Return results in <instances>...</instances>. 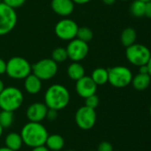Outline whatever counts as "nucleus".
I'll list each match as a JSON object with an SVG mask.
<instances>
[{
  "label": "nucleus",
  "mask_w": 151,
  "mask_h": 151,
  "mask_svg": "<svg viewBox=\"0 0 151 151\" xmlns=\"http://www.w3.org/2000/svg\"><path fill=\"white\" fill-rule=\"evenodd\" d=\"M58 72V64L52 58H44L32 65V73L42 81L53 79Z\"/></svg>",
  "instance_id": "obj_7"
},
{
  "label": "nucleus",
  "mask_w": 151,
  "mask_h": 151,
  "mask_svg": "<svg viewBox=\"0 0 151 151\" xmlns=\"http://www.w3.org/2000/svg\"><path fill=\"white\" fill-rule=\"evenodd\" d=\"M125 56L127 60L136 66H141L143 65H147L151 52L150 49L143 44L134 43L125 50Z\"/></svg>",
  "instance_id": "obj_6"
},
{
  "label": "nucleus",
  "mask_w": 151,
  "mask_h": 151,
  "mask_svg": "<svg viewBox=\"0 0 151 151\" xmlns=\"http://www.w3.org/2000/svg\"><path fill=\"white\" fill-rule=\"evenodd\" d=\"M78 26L73 19H62L54 27V32L58 38L63 41H71L77 37Z\"/></svg>",
  "instance_id": "obj_10"
},
{
  "label": "nucleus",
  "mask_w": 151,
  "mask_h": 151,
  "mask_svg": "<svg viewBox=\"0 0 151 151\" xmlns=\"http://www.w3.org/2000/svg\"><path fill=\"white\" fill-rule=\"evenodd\" d=\"M97 120V114L94 109L89 108L85 105L77 109L75 114V122L77 126L82 130L92 129Z\"/></svg>",
  "instance_id": "obj_9"
},
{
  "label": "nucleus",
  "mask_w": 151,
  "mask_h": 151,
  "mask_svg": "<svg viewBox=\"0 0 151 151\" xmlns=\"http://www.w3.org/2000/svg\"><path fill=\"white\" fill-rule=\"evenodd\" d=\"M17 24V13L4 3H0V35L9 34Z\"/></svg>",
  "instance_id": "obj_8"
},
{
  "label": "nucleus",
  "mask_w": 151,
  "mask_h": 151,
  "mask_svg": "<svg viewBox=\"0 0 151 151\" xmlns=\"http://www.w3.org/2000/svg\"><path fill=\"white\" fill-rule=\"evenodd\" d=\"M97 87L98 86L93 81L91 76L85 75L83 78L76 81V92L80 97L84 99L96 94Z\"/></svg>",
  "instance_id": "obj_12"
},
{
  "label": "nucleus",
  "mask_w": 151,
  "mask_h": 151,
  "mask_svg": "<svg viewBox=\"0 0 151 151\" xmlns=\"http://www.w3.org/2000/svg\"><path fill=\"white\" fill-rule=\"evenodd\" d=\"M116 1H117V0H102V2H103L105 4H107V5H111V4H115Z\"/></svg>",
  "instance_id": "obj_35"
},
{
  "label": "nucleus",
  "mask_w": 151,
  "mask_h": 151,
  "mask_svg": "<svg viewBox=\"0 0 151 151\" xmlns=\"http://www.w3.org/2000/svg\"><path fill=\"white\" fill-rule=\"evenodd\" d=\"M139 73H149V69H148V66L147 65H141L139 66Z\"/></svg>",
  "instance_id": "obj_32"
},
{
  "label": "nucleus",
  "mask_w": 151,
  "mask_h": 151,
  "mask_svg": "<svg viewBox=\"0 0 151 151\" xmlns=\"http://www.w3.org/2000/svg\"><path fill=\"white\" fill-rule=\"evenodd\" d=\"M141 1H142V2H144V3H148V2H150L151 0H141Z\"/></svg>",
  "instance_id": "obj_40"
},
{
  "label": "nucleus",
  "mask_w": 151,
  "mask_h": 151,
  "mask_svg": "<svg viewBox=\"0 0 151 151\" xmlns=\"http://www.w3.org/2000/svg\"><path fill=\"white\" fill-rule=\"evenodd\" d=\"M145 6H146V3L141 0H134L130 7L131 14L137 18L143 17L145 15Z\"/></svg>",
  "instance_id": "obj_22"
},
{
  "label": "nucleus",
  "mask_w": 151,
  "mask_h": 151,
  "mask_svg": "<svg viewBox=\"0 0 151 151\" xmlns=\"http://www.w3.org/2000/svg\"><path fill=\"white\" fill-rule=\"evenodd\" d=\"M70 101V94L68 88L61 84L50 86L44 93V104L48 109L57 111L65 109Z\"/></svg>",
  "instance_id": "obj_2"
},
{
  "label": "nucleus",
  "mask_w": 151,
  "mask_h": 151,
  "mask_svg": "<svg viewBox=\"0 0 151 151\" xmlns=\"http://www.w3.org/2000/svg\"><path fill=\"white\" fill-rule=\"evenodd\" d=\"M150 116H151V105H150Z\"/></svg>",
  "instance_id": "obj_41"
},
{
  "label": "nucleus",
  "mask_w": 151,
  "mask_h": 151,
  "mask_svg": "<svg viewBox=\"0 0 151 151\" xmlns=\"http://www.w3.org/2000/svg\"><path fill=\"white\" fill-rule=\"evenodd\" d=\"M48 108L44 103L36 102L30 104L26 111V117L30 122L41 123L46 118Z\"/></svg>",
  "instance_id": "obj_13"
},
{
  "label": "nucleus",
  "mask_w": 151,
  "mask_h": 151,
  "mask_svg": "<svg viewBox=\"0 0 151 151\" xmlns=\"http://www.w3.org/2000/svg\"><path fill=\"white\" fill-rule=\"evenodd\" d=\"M88 151H95V150H88Z\"/></svg>",
  "instance_id": "obj_44"
},
{
  "label": "nucleus",
  "mask_w": 151,
  "mask_h": 151,
  "mask_svg": "<svg viewBox=\"0 0 151 151\" xmlns=\"http://www.w3.org/2000/svg\"><path fill=\"white\" fill-rule=\"evenodd\" d=\"M23 144L29 148L44 145L49 135L45 127L39 122L28 121L25 124L20 133Z\"/></svg>",
  "instance_id": "obj_1"
},
{
  "label": "nucleus",
  "mask_w": 151,
  "mask_h": 151,
  "mask_svg": "<svg viewBox=\"0 0 151 151\" xmlns=\"http://www.w3.org/2000/svg\"><path fill=\"white\" fill-rule=\"evenodd\" d=\"M0 3H1V0H0Z\"/></svg>",
  "instance_id": "obj_45"
},
{
  "label": "nucleus",
  "mask_w": 151,
  "mask_h": 151,
  "mask_svg": "<svg viewBox=\"0 0 151 151\" xmlns=\"http://www.w3.org/2000/svg\"><path fill=\"white\" fill-rule=\"evenodd\" d=\"M5 87H4V82H3V81H1L0 80V94H1V92L4 90V88Z\"/></svg>",
  "instance_id": "obj_37"
},
{
  "label": "nucleus",
  "mask_w": 151,
  "mask_h": 151,
  "mask_svg": "<svg viewBox=\"0 0 151 151\" xmlns=\"http://www.w3.org/2000/svg\"><path fill=\"white\" fill-rule=\"evenodd\" d=\"M91 78L93 79V81L95 82V84L97 86L104 85L109 81L108 70L105 68H102V67H98L93 71Z\"/></svg>",
  "instance_id": "obj_20"
},
{
  "label": "nucleus",
  "mask_w": 151,
  "mask_h": 151,
  "mask_svg": "<svg viewBox=\"0 0 151 151\" xmlns=\"http://www.w3.org/2000/svg\"><path fill=\"white\" fill-rule=\"evenodd\" d=\"M51 7L56 14L68 17L74 12L75 3L72 0H52Z\"/></svg>",
  "instance_id": "obj_14"
},
{
  "label": "nucleus",
  "mask_w": 151,
  "mask_h": 151,
  "mask_svg": "<svg viewBox=\"0 0 151 151\" xmlns=\"http://www.w3.org/2000/svg\"><path fill=\"white\" fill-rule=\"evenodd\" d=\"M44 145L50 151H61L64 148L65 142L61 135L53 134L48 135Z\"/></svg>",
  "instance_id": "obj_16"
},
{
  "label": "nucleus",
  "mask_w": 151,
  "mask_h": 151,
  "mask_svg": "<svg viewBox=\"0 0 151 151\" xmlns=\"http://www.w3.org/2000/svg\"><path fill=\"white\" fill-rule=\"evenodd\" d=\"M136 38H137V34L133 27L125 28L121 34V42L126 48L134 44Z\"/></svg>",
  "instance_id": "obj_21"
},
{
  "label": "nucleus",
  "mask_w": 151,
  "mask_h": 151,
  "mask_svg": "<svg viewBox=\"0 0 151 151\" xmlns=\"http://www.w3.org/2000/svg\"><path fill=\"white\" fill-rule=\"evenodd\" d=\"M52 59L53 61H55L57 64L64 62L65 60H67L68 59V54H67L66 48L58 47V48L54 49L53 53H52Z\"/></svg>",
  "instance_id": "obj_25"
},
{
  "label": "nucleus",
  "mask_w": 151,
  "mask_h": 151,
  "mask_svg": "<svg viewBox=\"0 0 151 151\" xmlns=\"http://www.w3.org/2000/svg\"><path fill=\"white\" fill-rule=\"evenodd\" d=\"M147 66H148V69H149V74L151 76V56L150 59H149V61H148V63H147Z\"/></svg>",
  "instance_id": "obj_36"
},
{
  "label": "nucleus",
  "mask_w": 151,
  "mask_h": 151,
  "mask_svg": "<svg viewBox=\"0 0 151 151\" xmlns=\"http://www.w3.org/2000/svg\"><path fill=\"white\" fill-rule=\"evenodd\" d=\"M75 4H85L89 2H91L92 0H72Z\"/></svg>",
  "instance_id": "obj_34"
},
{
  "label": "nucleus",
  "mask_w": 151,
  "mask_h": 151,
  "mask_svg": "<svg viewBox=\"0 0 151 151\" xmlns=\"http://www.w3.org/2000/svg\"><path fill=\"white\" fill-rule=\"evenodd\" d=\"M25 2L26 0H3V3H4L5 4H7L14 10L21 7L25 4Z\"/></svg>",
  "instance_id": "obj_27"
},
{
  "label": "nucleus",
  "mask_w": 151,
  "mask_h": 151,
  "mask_svg": "<svg viewBox=\"0 0 151 151\" xmlns=\"http://www.w3.org/2000/svg\"><path fill=\"white\" fill-rule=\"evenodd\" d=\"M32 72L29 62L21 57H12L6 62L5 73L13 80H22Z\"/></svg>",
  "instance_id": "obj_4"
},
{
  "label": "nucleus",
  "mask_w": 151,
  "mask_h": 151,
  "mask_svg": "<svg viewBox=\"0 0 151 151\" xmlns=\"http://www.w3.org/2000/svg\"><path fill=\"white\" fill-rule=\"evenodd\" d=\"M96 151H113V146L109 142H101Z\"/></svg>",
  "instance_id": "obj_28"
},
{
  "label": "nucleus",
  "mask_w": 151,
  "mask_h": 151,
  "mask_svg": "<svg viewBox=\"0 0 151 151\" xmlns=\"http://www.w3.org/2000/svg\"><path fill=\"white\" fill-rule=\"evenodd\" d=\"M99 104H100V99H99L98 96H96V94L85 98V105L89 108L95 110L98 107Z\"/></svg>",
  "instance_id": "obj_26"
},
{
  "label": "nucleus",
  "mask_w": 151,
  "mask_h": 151,
  "mask_svg": "<svg viewBox=\"0 0 151 151\" xmlns=\"http://www.w3.org/2000/svg\"><path fill=\"white\" fill-rule=\"evenodd\" d=\"M67 73L70 80L77 81L85 76V68L79 62H73L69 65Z\"/></svg>",
  "instance_id": "obj_19"
},
{
  "label": "nucleus",
  "mask_w": 151,
  "mask_h": 151,
  "mask_svg": "<svg viewBox=\"0 0 151 151\" xmlns=\"http://www.w3.org/2000/svg\"><path fill=\"white\" fill-rule=\"evenodd\" d=\"M109 84L117 88H122L127 87L132 83L133 73L132 71L123 65H117L108 69Z\"/></svg>",
  "instance_id": "obj_5"
},
{
  "label": "nucleus",
  "mask_w": 151,
  "mask_h": 151,
  "mask_svg": "<svg viewBox=\"0 0 151 151\" xmlns=\"http://www.w3.org/2000/svg\"><path fill=\"white\" fill-rule=\"evenodd\" d=\"M66 50L68 58L73 62H80L87 57L89 52V46L87 42L75 38L69 41Z\"/></svg>",
  "instance_id": "obj_11"
},
{
  "label": "nucleus",
  "mask_w": 151,
  "mask_h": 151,
  "mask_svg": "<svg viewBox=\"0 0 151 151\" xmlns=\"http://www.w3.org/2000/svg\"><path fill=\"white\" fill-rule=\"evenodd\" d=\"M14 120L13 112L7 111H0V125L1 127L4 128H9Z\"/></svg>",
  "instance_id": "obj_23"
},
{
  "label": "nucleus",
  "mask_w": 151,
  "mask_h": 151,
  "mask_svg": "<svg viewBox=\"0 0 151 151\" xmlns=\"http://www.w3.org/2000/svg\"><path fill=\"white\" fill-rule=\"evenodd\" d=\"M24 88L30 95H36L42 89V81L35 74L30 73L24 79Z\"/></svg>",
  "instance_id": "obj_15"
},
{
  "label": "nucleus",
  "mask_w": 151,
  "mask_h": 151,
  "mask_svg": "<svg viewBox=\"0 0 151 151\" xmlns=\"http://www.w3.org/2000/svg\"><path fill=\"white\" fill-rule=\"evenodd\" d=\"M6 72V62L0 58V75L5 73Z\"/></svg>",
  "instance_id": "obj_30"
},
{
  "label": "nucleus",
  "mask_w": 151,
  "mask_h": 151,
  "mask_svg": "<svg viewBox=\"0 0 151 151\" xmlns=\"http://www.w3.org/2000/svg\"><path fill=\"white\" fill-rule=\"evenodd\" d=\"M121 1H127V0H121Z\"/></svg>",
  "instance_id": "obj_43"
},
{
  "label": "nucleus",
  "mask_w": 151,
  "mask_h": 151,
  "mask_svg": "<svg viewBox=\"0 0 151 151\" xmlns=\"http://www.w3.org/2000/svg\"><path fill=\"white\" fill-rule=\"evenodd\" d=\"M151 83V76L149 73H138L134 77H133L132 84L133 88L138 91L145 90L150 87Z\"/></svg>",
  "instance_id": "obj_18"
},
{
  "label": "nucleus",
  "mask_w": 151,
  "mask_h": 151,
  "mask_svg": "<svg viewBox=\"0 0 151 151\" xmlns=\"http://www.w3.org/2000/svg\"><path fill=\"white\" fill-rule=\"evenodd\" d=\"M0 151H13V150H10V149H8V148H6V147H2V148H0Z\"/></svg>",
  "instance_id": "obj_38"
},
{
  "label": "nucleus",
  "mask_w": 151,
  "mask_h": 151,
  "mask_svg": "<svg viewBox=\"0 0 151 151\" xmlns=\"http://www.w3.org/2000/svg\"><path fill=\"white\" fill-rule=\"evenodd\" d=\"M146 17L151 19V1L146 3V6H145V15Z\"/></svg>",
  "instance_id": "obj_31"
},
{
  "label": "nucleus",
  "mask_w": 151,
  "mask_h": 151,
  "mask_svg": "<svg viewBox=\"0 0 151 151\" xmlns=\"http://www.w3.org/2000/svg\"><path fill=\"white\" fill-rule=\"evenodd\" d=\"M58 117V111L55 110H52V109H48L47 113H46V119L50 120V121H53L57 119Z\"/></svg>",
  "instance_id": "obj_29"
},
{
  "label": "nucleus",
  "mask_w": 151,
  "mask_h": 151,
  "mask_svg": "<svg viewBox=\"0 0 151 151\" xmlns=\"http://www.w3.org/2000/svg\"><path fill=\"white\" fill-rule=\"evenodd\" d=\"M3 132H4V128L1 127V125H0V138H1V136L3 135Z\"/></svg>",
  "instance_id": "obj_39"
},
{
  "label": "nucleus",
  "mask_w": 151,
  "mask_h": 151,
  "mask_svg": "<svg viewBox=\"0 0 151 151\" xmlns=\"http://www.w3.org/2000/svg\"><path fill=\"white\" fill-rule=\"evenodd\" d=\"M93 33L91 28H89L87 27H78L76 38H77L85 42H88L93 39Z\"/></svg>",
  "instance_id": "obj_24"
},
{
  "label": "nucleus",
  "mask_w": 151,
  "mask_h": 151,
  "mask_svg": "<svg viewBox=\"0 0 151 151\" xmlns=\"http://www.w3.org/2000/svg\"><path fill=\"white\" fill-rule=\"evenodd\" d=\"M24 96L20 89L15 87H7L0 94V108L3 111L14 112L23 104Z\"/></svg>",
  "instance_id": "obj_3"
},
{
  "label": "nucleus",
  "mask_w": 151,
  "mask_h": 151,
  "mask_svg": "<svg viewBox=\"0 0 151 151\" xmlns=\"http://www.w3.org/2000/svg\"><path fill=\"white\" fill-rule=\"evenodd\" d=\"M23 145L21 136L18 133H10L4 138V147L13 151H18Z\"/></svg>",
  "instance_id": "obj_17"
},
{
  "label": "nucleus",
  "mask_w": 151,
  "mask_h": 151,
  "mask_svg": "<svg viewBox=\"0 0 151 151\" xmlns=\"http://www.w3.org/2000/svg\"><path fill=\"white\" fill-rule=\"evenodd\" d=\"M66 151H74V150H66Z\"/></svg>",
  "instance_id": "obj_42"
},
{
  "label": "nucleus",
  "mask_w": 151,
  "mask_h": 151,
  "mask_svg": "<svg viewBox=\"0 0 151 151\" xmlns=\"http://www.w3.org/2000/svg\"><path fill=\"white\" fill-rule=\"evenodd\" d=\"M31 151H50V150L46 148V146L42 145V146H38V147L32 148Z\"/></svg>",
  "instance_id": "obj_33"
}]
</instances>
